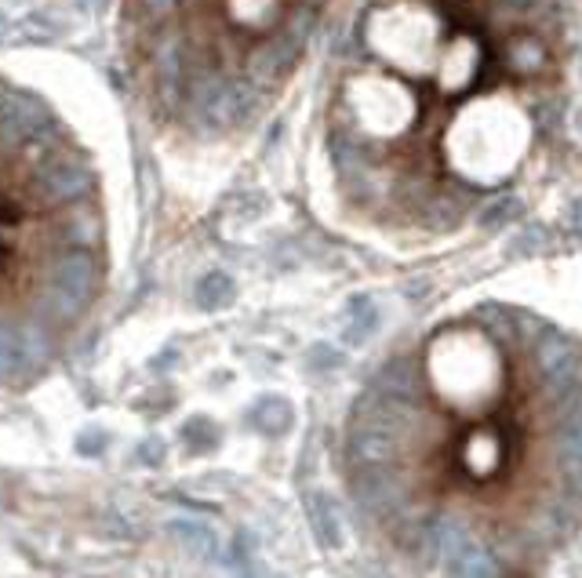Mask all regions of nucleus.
<instances>
[{
  "mask_svg": "<svg viewBox=\"0 0 582 578\" xmlns=\"http://www.w3.org/2000/svg\"><path fill=\"white\" fill-rule=\"evenodd\" d=\"M106 273L99 175L51 106L0 80V386L59 360Z\"/></svg>",
  "mask_w": 582,
  "mask_h": 578,
  "instance_id": "f257e3e1",
  "label": "nucleus"
},
{
  "mask_svg": "<svg viewBox=\"0 0 582 578\" xmlns=\"http://www.w3.org/2000/svg\"><path fill=\"white\" fill-rule=\"evenodd\" d=\"M459 462H462V469L477 480L495 477V473L506 469V462H510V448H506V440H502L499 429H473L470 437L462 440Z\"/></svg>",
  "mask_w": 582,
  "mask_h": 578,
  "instance_id": "f03ea898",
  "label": "nucleus"
},
{
  "mask_svg": "<svg viewBox=\"0 0 582 578\" xmlns=\"http://www.w3.org/2000/svg\"><path fill=\"white\" fill-rule=\"evenodd\" d=\"M506 62H510V70L524 80L542 77V73L550 70V44H546V37H539L535 30L513 33V40L506 44Z\"/></svg>",
  "mask_w": 582,
  "mask_h": 578,
  "instance_id": "7ed1b4c3",
  "label": "nucleus"
},
{
  "mask_svg": "<svg viewBox=\"0 0 582 578\" xmlns=\"http://www.w3.org/2000/svg\"><path fill=\"white\" fill-rule=\"evenodd\" d=\"M375 328H379V306L368 295H353L342 306V339L350 346H364L375 335Z\"/></svg>",
  "mask_w": 582,
  "mask_h": 578,
  "instance_id": "20e7f679",
  "label": "nucleus"
},
{
  "mask_svg": "<svg viewBox=\"0 0 582 578\" xmlns=\"http://www.w3.org/2000/svg\"><path fill=\"white\" fill-rule=\"evenodd\" d=\"M306 517H310V528L317 535L324 549H339L342 546V520H339V509L328 495L321 491H313L310 499H306Z\"/></svg>",
  "mask_w": 582,
  "mask_h": 578,
  "instance_id": "39448f33",
  "label": "nucleus"
},
{
  "mask_svg": "<svg viewBox=\"0 0 582 578\" xmlns=\"http://www.w3.org/2000/svg\"><path fill=\"white\" fill-rule=\"evenodd\" d=\"M295 415H291V404L284 397H262L255 408H251V426L266 433V437H281L288 433Z\"/></svg>",
  "mask_w": 582,
  "mask_h": 578,
  "instance_id": "423d86ee",
  "label": "nucleus"
},
{
  "mask_svg": "<svg viewBox=\"0 0 582 578\" xmlns=\"http://www.w3.org/2000/svg\"><path fill=\"white\" fill-rule=\"evenodd\" d=\"M233 299H237V284H233L230 273L211 270V273H204L201 284H197V306L208 309V313H215V309H226Z\"/></svg>",
  "mask_w": 582,
  "mask_h": 578,
  "instance_id": "0eeeda50",
  "label": "nucleus"
},
{
  "mask_svg": "<svg viewBox=\"0 0 582 578\" xmlns=\"http://www.w3.org/2000/svg\"><path fill=\"white\" fill-rule=\"evenodd\" d=\"M171 528H175V539L182 542V549H190L193 557H215L219 539L204 520H175Z\"/></svg>",
  "mask_w": 582,
  "mask_h": 578,
  "instance_id": "6e6552de",
  "label": "nucleus"
},
{
  "mask_svg": "<svg viewBox=\"0 0 582 578\" xmlns=\"http://www.w3.org/2000/svg\"><path fill=\"white\" fill-rule=\"evenodd\" d=\"M521 211V204H517V197H495L484 204V211L477 215V222H481L484 230H499V226H506V222L513 219Z\"/></svg>",
  "mask_w": 582,
  "mask_h": 578,
  "instance_id": "1a4fd4ad",
  "label": "nucleus"
},
{
  "mask_svg": "<svg viewBox=\"0 0 582 578\" xmlns=\"http://www.w3.org/2000/svg\"><path fill=\"white\" fill-rule=\"evenodd\" d=\"M542 248H546V230H542V226H524V230L506 244V255H510V259H528V255H539Z\"/></svg>",
  "mask_w": 582,
  "mask_h": 578,
  "instance_id": "9d476101",
  "label": "nucleus"
},
{
  "mask_svg": "<svg viewBox=\"0 0 582 578\" xmlns=\"http://www.w3.org/2000/svg\"><path fill=\"white\" fill-rule=\"evenodd\" d=\"M452 575H499V564L484 553V546H473L466 557L455 560Z\"/></svg>",
  "mask_w": 582,
  "mask_h": 578,
  "instance_id": "9b49d317",
  "label": "nucleus"
},
{
  "mask_svg": "<svg viewBox=\"0 0 582 578\" xmlns=\"http://www.w3.org/2000/svg\"><path fill=\"white\" fill-rule=\"evenodd\" d=\"M568 230H572L575 237H582V200H575L572 208H568Z\"/></svg>",
  "mask_w": 582,
  "mask_h": 578,
  "instance_id": "f8f14e48",
  "label": "nucleus"
},
{
  "mask_svg": "<svg viewBox=\"0 0 582 578\" xmlns=\"http://www.w3.org/2000/svg\"><path fill=\"white\" fill-rule=\"evenodd\" d=\"M313 360H321V364H339V353H335V349H328V346H317L313 349Z\"/></svg>",
  "mask_w": 582,
  "mask_h": 578,
  "instance_id": "ddd939ff",
  "label": "nucleus"
},
{
  "mask_svg": "<svg viewBox=\"0 0 582 578\" xmlns=\"http://www.w3.org/2000/svg\"><path fill=\"white\" fill-rule=\"evenodd\" d=\"M142 459H146V462H161L164 459V448H161V444H146V448H142Z\"/></svg>",
  "mask_w": 582,
  "mask_h": 578,
  "instance_id": "4468645a",
  "label": "nucleus"
},
{
  "mask_svg": "<svg viewBox=\"0 0 582 578\" xmlns=\"http://www.w3.org/2000/svg\"><path fill=\"white\" fill-rule=\"evenodd\" d=\"M77 4H81V8H88V11H102L106 4H110V0H77Z\"/></svg>",
  "mask_w": 582,
  "mask_h": 578,
  "instance_id": "2eb2a0df",
  "label": "nucleus"
},
{
  "mask_svg": "<svg viewBox=\"0 0 582 578\" xmlns=\"http://www.w3.org/2000/svg\"><path fill=\"white\" fill-rule=\"evenodd\" d=\"M0 33H4V22H0Z\"/></svg>",
  "mask_w": 582,
  "mask_h": 578,
  "instance_id": "dca6fc26",
  "label": "nucleus"
},
{
  "mask_svg": "<svg viewBox=\"0 0 582 578\" xmlns=\"http://www.w3.org/2000/svg\"><path fill=\"white\" fill-rule=\"evenodd\" d=\"M579 73H582V62H579Z\"/></svg>",
  "mask_w": 582,
  "mask_h": 578,
  "instance_id": "f3484780",
  "label": "nucleus"
}]
</instances>
